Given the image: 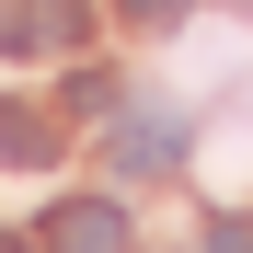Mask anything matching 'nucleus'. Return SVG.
Instances as JSON below:
<instances>
[{
	"instance_id": "39448f33",
	"label": "nucleus",
	"mask_w": 253,
	"mask_h": 253,
	"mask_svg": "<svg viewBox=\"0 0 253 253\" xmlns=\"http://www.w3.org/2000/svg\"><path fill=\"white\" fill-rule=\"evenodd\" d=\"M69 115H115V69H69Z\"/></svg>"
},
{
	"instance_id": "f03ea898",
	"label": "nucleus",
	"mask_w": 253,
	"mask_h": 253,
	"mask_svg": "<svg viewBox=\"0 0 253 253\" xmlns=\"http://www.w3.org/2000/svg\"><path fill=\"white\" fill-rule=\"evenodd\" d=\"M81 0H0V58H69Z\"/></svg>"
},
{
	"instance_id": "f257e3e1",
	"label": "nucleus",
	"mask_w": 253,
	"mask_h": 253,
	"mask_svg": "<svg viewBox=\"0 0 253 253\" xmlns=\"http://www.w3.org/2000/svg\"><path fill=\"white\" fill-rule=\"evenodd\" d=\"M104 150H115V173H173L184 161V115L173 104H115L104 115Z\"/></svg>"
},
{
	"instance_id": "7ed1b4c3",
	"label": "nucleus",
	"mask_w": 253,
	"mask_h": 253,
	"mask_svg": "<svg viewBox=\"0 0 253 253\" xmlns=\"http://www.w3.org/2000/svg\"><path fill=\"white\" fill-rule=\"evenodd\" d=\"M35 242H46V253H126V207L115 196H69V207H46Z\"/></svg>"
},
{
	"instance_id": "6e6552de",
	"label": "nucleus",
	"mask_w": 253,
	"mask_h": 253,
	"mask_svg": "<svg viewBox=\"0 0 253 253\" xmlns=\"http://www.w3.org/2000/svg\"><path fill=\"white\" fill-rule=\"evenodd\" d=\"M0 253H23V242H12V230H0Z\"/></svg>"
},
{
	"instance_id": "0eeeda50",
	"label": "nucleus",
	"mask_w": 253,
	"mask_h": 253,
	"mask_svg": "<svg viewBox=\"0 0 253 253\" xmlns=\"http://www.w3.org/2000/svg\"><path fill=\"white\" fill-rule=\"evenodd\" d=\"M184 12V0H126V23H173Z\"/></svg>"
},
{
	"instance_id": "20e7f679",
	"label": "nucleus",
	"mask_w": 253,
	"mask_h": 253,
	"mask_svg": "<svg viewBox=\"0 0 253 253\" xmlns=\"http://www.w3.org/2000/svg\"><path fill=\"white\" fill-rule=\"evenodd\" d=\"M0 161H12V173H46V161H58V126L35 104H0Z\"/></svg>"
},
{
	"instance_id": "423d86ee",
	"label": "nucleus",
	"mask_w": 253,
	"mask_h": 253,
	"mask_svg": "<svg viewBox=\"0 0 253 253\" xmlns=\"http://www.w3.org/2000/svg\"><path fill=\"white\" fill-rule=\"evenodd\" d=\"M207 253H253V219H207Z\"/></svg>"
}]
</instances>
